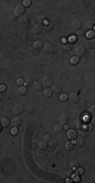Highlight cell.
Wrapping results in <instances>:
<instances>
[{"instance_id":"cell-17","label":"cell","mask_w":95,"mask_h":183,"mask_svg":"<svg viewBox=\"0 0 95 183\" xmlns=\"http://www.w3.org/2000/svg\"><path fill=\"white\" fill-rule=\"evenodd\" d=\"M77 133L79 134V136H81V137H83V138H84V137H87V136H88L89 131H88L86 128H83V127H82V128L79 129V131H78Z\"/></svg>"},{"instance_id":"cell-42","label":"cell","mask_w":95,"mask_h":183,"mask_svg":"<svg viewBox=\"0 0 95 183\" xmlns=\"http://www.w3.org/2000/svg\"><path fill=\"white\" fill-rule=\"evenodd\" d=\"M50 138H51L50 134H45V135H44V140H45V142H49Z\"/></svg>"},{"instance_id":"cell-47","label":"cell","mask_w":95,"mask_h":183,"mask_svg":"<svg viewBox=\"0 0 95 183\" xmlns=\"http://www.w3.org/2000/svg\"><path fill=\"white\" fill-rule=\"evenodd\" d=\"M63 129H65V130H69L70 128H69V125L68 124H65L64 126H63Z\"/></svg>"},{"instance_id":"cell-35","label":"cell","mask_w":95,"mask_h":183,"mask_svg":"<svg viewBox=\"0 0 95 183\" xmlns=\"http://www.w3.org/2000/svg\"><path fill=\"white\" fill-rule=\"evenodd\" d=\"M60 100H61V102H66L68 100V95L67 94H62L60 96Z\"/></svg>"},{"instance_id":"cell-49","label":"cell","mask_w":95,"mask_h":183,"mask_svg":"<svg viewBox=\"0 0 95 183\" xmlns=\"http://www.w3.org/2000/svg\"><path fill=\"white\" fill-rule=\"evenodd\" d=\"M2 100V96H1V93H0V101Z\"/></svg>"},{"instance_id":"cell-13","label":"cell","mask_w":95,"mask_h":183,"mask_svg":"<svg viewBox=\"0 0 95 183\" xmlns=\"http://www.w3.org/2000/svg\"><path fill=\"white\" fill-rule=\"evenodd\" d=\"M67 137H68V140H75L76 137H77V131H75L73 129L67 130Z\"/></svg>"},{"instance_id":"cell-39","label":"cell","mask_w":95,"mask_h":183,"mask_svg":"<svg viewBox=\"0 0 95 183\" xmlns=\"http://www.w3.org/2000/svg\"><path fill=\"white\" fill-rule=\"evenodd\" d=\"M76 35H77L78 37H82V36H84V30H76Z\"/></svg>"},{"instance_id":"cell-41","label":"cell","mask_w":95,"mask_h":183,"mask_svg":"<svg viewBox=\"0 0 95 183\" xmlns=\"http://www.w3.org/2000/svg\"><path fill=\"white\" fill-rule=\"evenodd\" d=\"M6 90V86L5 84H0V93H3Z\"/></svg>"},{"instance_id":"cell-37","label":"cell","mask_w":95,"mask_h":183,"mask_svg":"<svg viewBox=\"0 0 95 183\" xmlns=\"http://www.w3.org/2000/svg\"><path fill=\"white\" fill-rule=\"evenodd\" d=\"M76 173H77L78 175H83V174H84V169H83V168H79V167H78Z\"/></svg>"},{"instance_id":"cell-31","label":"cell","mask_w":95,"mask_h":183,"mask_svg":"<svg viewBox=\"0 0 95 183\" xmlns=\"http://www.w3.org/2000/svg\"><path fill=\"white\" fill-rule=\"evenodd\" d=\"M79 61H80V60H79V58L76 57V56H72L70 58V63L73 64V65H77L79 63Z\"/></svg>"},{"instance_id":"cell-4","label":"cell","mask_w":95,"mask_h":183,"mask_svg":"<svg viewBox=\"0 0 95 183\" xmlns=\"http://www.w3.org/2000/svg\"><path fill=\"white\" fill-rule=\"evenodd\" d=\"M24 7L22 6V4H17L16 6H15V8H14V15L16 18H20V16H22V15L24 14Z\"/></svg>"},{"instance_id":"cell-32","label":"cell","mask_w":95,"mask_h":183,"mask_svg":"<svg viewBox=\"0 0 95 183\" xmlns=\"http://www.w3.org/2000/svg\"><path fill=\"white\" fill-rule=\"evenodd\" d=\"M25 111H26V113H28V114H30V113H33L34 111H35V108H34V106L33 105H27L26 107H25Z\"/></svg>"},{"instance_id":"cell-38","label":"cell","mask_w":95,"mask_h":183,"mask_svg":"<svg viewBox=\"0 0 95 183\" xmlns=\"http://www.w3.org/2000/svg\"><path fill=\"white\" fill-rule=\"evenodd\" d=\"M16 84H17L19 86H23V84H24V80H23V78H19L17 80Z\"/></svg>"},{"instance_id":"cell-23","label":"cell","mask_w":95,"mask_h":183,"mask_svg":"<svg viewBox=\"0 0 95 183\" xmlns=\"http://www.w3.org/2000/svg\"><path fill=\"white\" fill-rule=\"evenodd\" d=\"M48 146H49V148H50L54 150V148H57V146H58V142H57V140H54V138H50V140H49V144H48Z\"/></svg>"},{"instance_id":"cell-16","label":"cell","mask_w":95,"mask_h":183,"mask_svg":"<svg viewBox=\"0 0 95 183\" xmlns=\"http://www.w3.org/2000/svg\"><path fill=\"white\" fill-rule=\"evenodd\" d=\"M52 92L53 93H56V94H59V93H61L62 92V86H61V84H53L52 86Z\"/></svg>"},{"instance_id":"cell-7","label":"cell","mask_w":95,"mask_h":183,"mask_svg":"<svg viewBox=\"0 0 95 183\" xmlns=\"http://www.w3.org/2000/svg\"><path fill=\"white\" fill-rule=\"evenodd\" d=\"M42 84H43V86H45V88H50V86L53 84V82H52L51 78H49L48 75H45L44 78H42Z\"/></svg>"},{"instance_id":"cell-5","label":"cell","mask_w":95,"mask_h":183,"mask_svg":"<svg viewBox=\"0 0 95 183\" xmlns=\"http://www.w3.org/2000/svg\"><path fill=\"white\" fill-rule=\"evenodd\" d=\"M10 123H11V125H12L13 127H18V126H20L21 123H22V119H21V117H19L18 115H17V116H14V117L11 119Z\"/></svg>"},{"instance_id":"cell-46","label":"cell","mask_w":95,"mask_h":183,"mask_svg":"<svg viewBox=\"0 0 95 183\" xmlns=\"http://www.w3.org/2000/svg\"><path fill=\"white\" fill-rule=\"evenodd\" d=\"M66 175H67L68 177H69V176H71V175H72V169H71V170H68V171L66 172Z\"/></svg>"},{"instance_id":"cell-24","label":"cell","mask_w":95,"mask_h":183,"mask_svg":"<svg viewBox=\"0 0 95 183\" xmlns=\"http://www.w3.org/2000/svg\"><path fill=\"white\" fill-rule=\"evenodd\" d=\"M38 148H39L40 150H46V148H48V144H47V142H45V140H41V142H39V144H38Z\"/></svg>"},{"instance_id":"cell-2","label":"cell","mask_w":95,"mask_h":183,"mask_svg":"<svg viewBox=\"0 0 95 183\" xmlns=\"http://www.w3.org/2000/svg\"><path fill=\"white\" fill-rule=\"evenodd\" d=\"M23 110H24L23 105L19 104V103H16L15 105H13V107H12V114L14 116H17V115L21 114L23 112Z\"/></svg>"},{"instance_id":"cell-44","label":"cell","mask_w":95,"mask_h":183,"mask_svg":"<svg viewBox=\"0 0 95 183\" xmlns=\"http://www.w3.org/2000/svg\"><path fill=\"white\" fill-rule=\"evenodd\" d=\"M10 20H11L12 22H16V16H15L14 14H12L11 16H10Z\"/></svg>"},{"instance_id":"cell-22","label":"cell","mask_w":95,"mask_h":183,"mask_svg":"<svg viewBox=\"0 0 95 183\" xmlns=\"http://www.w3.org/2000/svg\"><path fill=\"white\" fill-rule=\"evenodd\" d=\"M18 94H19V96L24 97V96L27 94V88L24 86H21L18 88Z\"/></svg>"},{"instance_id":"cell-27","label":"cell","mask_w":95,"mask_h":183,"mask_svg":"<svg viewBox=\"0 0 95 183\" xmlns=\"http://www.w3.org/2000/svg\"><path fill=\"white\" fill-rule=\"evenodd\" d=\"M28 20H29V18L27 16V15H22V16L18 18V22L20 24H27Z\"/></svg>"},{"instance_id":"cell-34","label":"cell","mask_w":95,"mask_h":183,"mask_svg":"<svg viewBox=\"0 0 95 183\" xmlns=\"http://www.w3.org/2000/svg\"><path fill=\"white\" fill-rule=\"evenodd\" d=\"M31 5V1L30 0H23L22 1V6L25 8V7H29Z\"/></svg>"},{"instance_id":"cell-26","label":"cell","mask_w":95,"mask_h":183,"mask_svg":"<svg viewBox=\"0 0 95 183\" xmlns=\"http://www.w3.org/2000/svg\"><path fill=\"white\" fill-rule=\"evenodd\" d=\"M54 130H55V132H57V133L62 132V131H63V124H61V123H56V124L54 125Z\"/></svg>"},{"instance_id":"cell-12","label":"cell","mask_w":95,"mask_h":183,"mask_svg":"<svg viewBox=\"0 0 95 183\" xmlns=\"http://www.w3.org/2000/svg\"><path fill=\"white\" fill-rule=\"evenodd\" d=\"M33 88H34V90H37V92H42L43 90V84H42V82H40V80H34V82H33Z\"/></svg>"},{"instance_id":"cell-6","label":"cell","mask_w":95,"mask_h":183,"mask_svg":"<svg viewBox=\"0 0 95 183\" xmlns=\"http://www.w3.org/2000/svg\"><path fill=\"white\" fill-rule=\"evenodd\" d=\"M70 120V117L67 113H61L59 116V121L61 124H68V122Z\"/></svg>"},{"instance_id":"cell-48","label":"cell","mask_w":95,"mask_h":183,"mask_svg":"<svg viewBox=\"0 0 95 183\" xmlns=\"http://www.w3.org/2000/svg\"><path fill=\"white\" fill-rule=\"evenodd\" d=\"M43 42H48V39H47V38H44V39H43Z\"/></svg>"},{"instance_id":"cell-21","label":"cell","mask_w":95,"mask_h":183,"mask_svg":"<svg viewBox=\"0 0 95 183\" xmlns=\"http://www.w3.org/2000/svg\"><path fill=\"white\" fill-rule=\"evenodd\" d=\"M43 26H44V30H53L54 24H53V22H50V20L48 22V20H47Z\"/></svg>"},{"instance_id":"cell-30","label":"cell","mask_w":95,"mask_h":183,"mask_svg":"<svg viewBox=\"0 0 95 183\" xmlns=\"http://www.w3.org/2000/svg\"><path fill=\"white\" fill-rule=\"evenodd\" d=\"M63 49H64L66 52H69V51H71L73 49V45L70 44V43H67L65 45H63Z\"/></svg>"},{"instance_id":"cell-11","label":"cell","mask_w":95,"mask_h":183,"mask_svg":"<svg viewBox=\"0 0 95 183\" xmlns=\"http://www.w3.org/2000/svg\"><path fill=\"white\" fill-rule=\"evenodd\" d=\"M44 30V26L43 24H35L33 26V33L34 34H41Z\"/></svg>"},{"instance_id":"cell-43","label":"cell","mask_w":95,"mask_h":183,"mask_svg":"<svg viewBox=\"0 0 95 183\" xmlns=\"http://www.w3.org/2000/svg\"><path fill=\"white\" fill-rule=\"evenodd\" d=\"M86 37L89 39V38H93L94 37V33L93 32H88L87 33V35H86Z\"/></svg>"},{"instance_id":"cell-29","label":"cell","mask_w":95,"mask_h":183,"mask_svg":"<svg viewBox=\"0 0 95 183\" xmlns=\"http://www.w3.org/2000/svg\"><path fill=\"white\" fill-rule=\"evenodd\" d=\"M44 94H45V96L47 98H51L53 96V92H52V90L50 88H46V90H44Z\"/></svg>"},{"instance_id":"cell-1","label":"cell","mask_w":95,"mask_h":183,"mask_svg":"<svg viewBox=\"0 0 95 183\" xmlns=\"http://www.w3.org/2000/svg\"><path fill=\"white\" fill-rule=\"evenodd\" d=\"M74 53H75V56L76 57L80 58V57H83L85 55L86 49H85V47H84L83 45H78V46H76L75 49H74Z\"/></svg>"},{"instance_id":"cell-20","label":"cell","mask_w":95,"mask_h":183,"mask_svg":"<svg viewBox=\"0 0 95 183\" xmlns=\"http://www.w3.org/2000/svg\"><path fill=\"white\" fill-rule=\"evenodd\" d=\"M75 144H76L77 146H84V138H83V137H81V136L76 137V138H75Z\"/></svg>"},{"instance_id":"cell-19","label":"cell","mask_w":95,"mask_h":183,"mask_svg":"<svg viewBox=\"0 0 95 183\" xmlns=\"http://www.w3.org/2000/svg\"><path fill=\"white\" fill-rule=\"evenodd\" d=\"M79 165H80V163H79V161H78V160H76V159L72 160V161L69 163L70 169H77V168L79 167Z\"/></svg>"},{"instance_id":"cell-14","label":"cell","mask_w":95,"mask_h":183,"mask_svg":"<svg viewBox=\"0 0 95 183\" xmlns=\"http://www.w3.org/2000/svg\"><path fill=\"white\" fill-rule=\"evenodd\" d=\"M47 15L46 14H44V13H41V14H39L38 16H37V24H45L46 22H47Z\"/></svg>"},{"instance_id":"cell-28","label":"cell","mask_w":95,"mask_h":183,"mask_svg":"<svg viewBox=\"0 0 95 183\" xmlns=\"http://www.w3.org/2000/svg\"><path fill=\"white\" fill-rule=\"evenodd\" d=\"M94 26V20H87L86 22H85V28H86V30H90Z\"/></svg>"},{"instance_id":"cell-45","label":"cell","mask_w":95,"mask_h":183,"mask_svg":"<svg viewBox=\"0 0 95 183\" xmlns=\"http://www.w3.org/2000/svg\"><path fill=\"white\" fill-rule=\"evenodd\" d=\"M92 127H93V126H92V125H91V124H88V125H87V126H86V129H87V130H88V131H90V130H91V129H92Z\"/></svg>"},{"instance_id":"cell-8","label":"cell","mask_w":95,"mask_h":183,"mask_svg":"<svg viewBox=\"0 0 95 183\" xmlns=\"http://www.w3.org/2000/svg\"><path fill=\"white\" fill-rule=\"evenodd\" d=\"M71 28H72V30H80L81 28V22H80V20H78V18L72 20V22H71Z\"/></svg>"},{"instance_id":"cell-15","label":"cell","mask_w":95,"mask_h":183,"mask_svg":"<svg viewBox=\"0 0 95 183\" xmlns=\"http://www.w3.org/2000/svg\"><path fill=\"white\" fill-rule=\"evenodd\" d=\"M83 124H84V122H83V120L81 119V118H76L75 120H74V125H75V127L77 128V129H80V128H82L83 127Z\"/></svg>"},{"instance_id":"cell-10","label":"cell","mask_w":95,"mask_h":183,"mask_svg":"<svg viewBox=\"0 0 95 183\" xmlns=\"http://www.w3.org/2000/svg\"><path fill=\"white\" fill-rule=\"evenodd\" d=\"M10 125V120L6 117H1L0 118V126H2L3 128H7Z\"/></svg>"},{"instance_id":"cell-25","label":"cell","mask_w":95,"mask_h":183,"mask_svg":"<svg viewBox=\"0 0 95 183\" xmlns=\"http://www.w3.org/2000/svg\"><path fill=\"white\" fill-rule=\"evenodd\" d=\"M33 82H34V80H33L31 76H26V78H24V84H26V86H33Z\"/></svg>"},{"instance_id":"cell-3","label":"cell","mask_w":95,"mask_h":183,"mask_svg":"<svg viewBox=\"0 0 95 183\" xmlns=\"http://www.w3.org/2000/svg\"><path fill=\"white\" fill-rule=\"evenodd\" d=\"M44 51L47 53V54H53V53H55L56 52V47L52 44V43H46L45 45H44Z\"/></svg>"},{"instance_id":"cell-9","label":"cell","mask_w":95,"mask_h":183,"mask_svg":"<svg viewBox=\"0 0 95 183\" xmlns=\"http://www.w3.org/2000/svg\"><path fill=\"white\" fill-rule=\"evenodd\" d=\"M68 100L72 103V104H78L80 102V97L78 94H71L68 96Z\"/></svg>"},{"instance_id":"cell-18","label":"cell","mask_w":95,"mask_h":183,"mask_svg":"<svg viewBox=\"0 0 95 183\" xmlns=\"http://www.w3.org/2000/svg\"><path fill=\"white\" fill-rule=\"evenodd\" d=\"M33 47H34V49H36V50H40V49H42L43 47H44V43H43V41H35L34 42V45H33Z\"/></svg>"},{"instance_id":"cell-33","label":"cell","mask_w":95,"mask_h":183,"mask_svg":"<svg viewBox=\"0 0 95 183\" xmlns=\"http://www.w3.org/2000/svg\"><path fill=\"white\" fill-rule=\"evenodd\" d=\"M73 148H74V146H73V144L71 142H67L65 144V148L67 150H73Z\"/></svg>"},{"instance_id":"cell-36","label":"cell","mask_w":95,"mask_h":183,"mask_svg":"<svg viewBox=\"0 0 95 183\" xmlns=\"http://www.w3.org/2000/svg\"><path fill=\"white\" fill-rule=\"evenodd\" d=\"M89 112H90V114H91L92 116L95 115V106H94V105H92L90 108H89Z\"/></svg>"},{"instance_id":"cell-40","label":"cell","mask_w":95,"mask_h":183,"mask_svg":"<svg viewBox=\"0 0 95 183\" xmlns=\"http://www.w3.org/2000/svg\"><path fill=\"white\" fill-rule=\"evenodd\" d=\"M11 133H12V135H17V134H18V129H17V127H14V128L12 129Z\"/></svg>"}]
</instances>
